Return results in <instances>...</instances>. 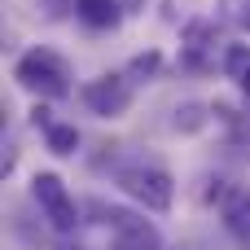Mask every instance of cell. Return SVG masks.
<instances>
[{
	"mask_svg": "<svg viewBox=\"0 0 250 250\" xmlns=\"http://www.w3.org/2000/svg\"><path fill=\"white\" fill-rule=\"evenodd\" d=\"M83 105L97 119H123L132 110V79L127 75H97L83 83Z\"/></svg>",
	"mask_w": 250,
	"mask_h": 250,
	"instance_id": "4",
	"label": "cell"
},
{
	"mask_svg": "<svg viewBox=\"0 0 250 250\" xmlns=\"http://www.w3.org/2000/svg\"><path fill=\"white\" fill-rule=\"evenodd\" d=\"M220 220H224V229H229L237 242H250V189H224V198H220Z\"/></svg>",
	"mask_w": 250,
	"mask_h": 250,
	"instance_id": "7",
	"label": "cell"
},
{
	"mask_svg": "<svg viewBox=\"0 0 250 250\" xmlns=\"http://www.w3.org/2000/svg\"><path fill=\"white\" fill-rule=\"evenodd\" d=\"M105 224L114 229V246L110 250H163V237L149 220L132 215V211H119V207H101Z\"/></svg>",
	"mask_w": 250,
	"mask_h": 250,
	"instance_id": "5",
	"label": "cell"
},
{
	"mask_svg": "<svg viewBox=\"0 0 250 250\" xmlns=\"http://www.w3.org/2000/svg\"><path fill=\"white\" fill-rule=\"evenodd\" d=\"M13 79L22 92L40 97V101H62L70 97V62L53 48H26L13 66Z\"/></svg>",
	"mask_w": 250,
	"mask_h": 250,
	"instance_id": "1",
	"label": "cell"
},
{
	"mask_svg": "<svg viewBox=\"0 0 250 250\" xmlns=\"http://www.w3.org/2000/svg\"><path fill=\"white\" fill-rule=\"evenodd\" d=\"M75 18L92 31H114L123 18V4L119 0H75Z\"/></svg>",
	"mask_w": 250,
	"mask_h": 250,
	"instance_id": "8",
	"label": "cell"
},
{
	"mask_svg": "<svg viewBox=\"0 0 250 250\" xmlns=\"http://www.w3.org/2000/svg\"><path fill=\"white\" fill-rule=\"evenodd\" d=\"M224 75L250 97V44H229L224 48Z\"/></svg>",
	"mask_w": 250,
	"mask_h": 250,
	"instance_id": "9",
	"label": "cell"
},
{
	"mask_svg": "<svg viewBox=\"0 0 250 250\" xmlns=\"http://www.w3.org/2000/svg\"><path fill=\"white\" fill-rule=\"evenodd\" d=\"M224 18L237 31H250V0H224Z\"/></svg>",
	"mask_w": 250,
	"mask_h": 250,
	"instance_id": "13",
	"label": "cell"
},
{
	"mask_svg": "<svg viewBox=\"0 0 250 250\" xmlns=\"http://www.w3.org/2000/svg\"><path fill=\"white\" fill-rule=\"evenodd\" d=\"M114 185H119L136 207H145V211H154V215H167L171 202H176V180H171L163 167H154V163H132V167H123V171L114 176Z\"/></svg>",
	"mask_w": 250,
	"mask_h": 250,
	"instance_id": "2",
	"label": "cell"
},
{
	"mask_svg": "<svg viewBox=\"0 0 250 250\" xmlns=\"http://www.w3.org/2000/svg\"><path fill=\"white\" fill-rule=\"evenodd\" d=\"M215 35H220L215 18H193V22H185L180 40H185V62H189L193 70H207V57H202V53L215 44Z\"/></svg>",
	"mask_w": 250,
	"mask_h": 250,
	"instance_id": "6",
	"label": "cell"
},
{
	"mask_svg": "<svg viewBox=\"0 0 250 250\" xmlns=\"http://www.w3.org/2000/svg\"><path fill=\"white\" fill-rule=\"evenodd\" d=\"M202 123H207L202 105H193V101H189V105H180V110H176V127H180V132H198Z\"/></svg>",
	"mask_w": 250,
	"mask_h": 250,
	"instance_id": "12",
	"label": "cell"
},
{
	"mask_svg": "<svg viewBox=\"0 0 250 250\" xmlns=\"http://www.w3.org/2000/svg\"><path fill=\"white\" fill-rule=\"evenodd\" d=\"M31 198L40 202L44 220H48L57 233H75V224H79V207H75L66 180H62L57 171H35V180H31Z\"/></svg>",
	"mask_w": 250,
	"mask_h": 250,
	"instance_id": "3",
	"label": "cell"
},
{
	"mask_svg": "<svg viewBox=\"0 0 250 250\" xmlns=\"http://www.w3.org/2000/svg\"><path fill=\"white\" fill-rule=\"evenodd\" d=\"M44 145H48V154H57V158H70L75 149H79V132H75V123H48L44 127Z\"/></svg>",
	"mask_w": 250,
	"mask_h": 250,
	"instance_id": "10",
	"label": "cell"
},
{
	"mask_svg": "<svg viewBox=\"0 0 250 250\" xmlns=\"http://www.w3.org/2000/svg\"><path fill=\"white\" fill-rule=\"evenodd\" d=\"M158 70H163V53H158V48L136 53V57L127 62V79H132V83H149V79H158Z\"/></svg>",
	"mask_w": 250,
	"mask_h": 250,
	"instance_id": "11",
	"label": "cell"
}]
</instances>
